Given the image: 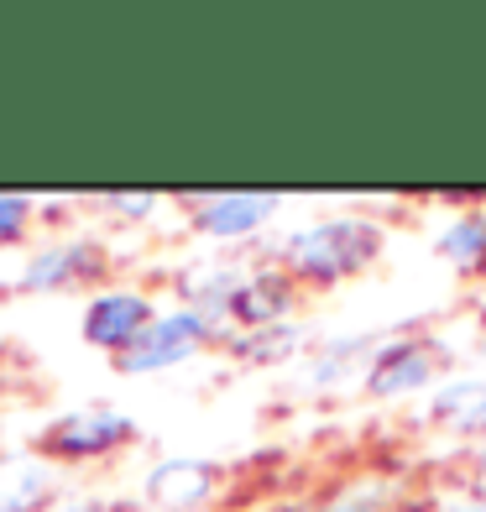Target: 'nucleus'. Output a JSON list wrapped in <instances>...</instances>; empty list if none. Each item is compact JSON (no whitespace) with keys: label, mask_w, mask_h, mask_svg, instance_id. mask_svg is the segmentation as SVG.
Returning a JSON list of instances; mask_svg holds the SVG:
<instances>
[{"label":"nucleus","mask_w":486,"mask_h":512,"mask_svg":"<svg viewBox=\"0 0 486 512\" xmlns=\"http://www.w3.org/2000/svg\"><path fill=\"white\" fill-rule=\"evenodd\" d=\"M152 298L136 293V288H110V293H95L84 309V340L95 345V351H110L121 356L131 351L136 340H142V330L152 324Z\"/></svg>","instance_id":"obj_4"},{"label":"nucleus","mask_w":486,"mask_h":512,"mask_svg":"<svg viewBox=\"0 0 486 512\" xmlns=\"http://www.w3.org/2000/svg\"><path fill=\"white\" fill-rule=\"evenodd\" d=\"M372 251H377V230L366 220H330V225L298 230L283 246V262L304 277H340V272L361 267Z\"/></svg>","instance_id":"obj_1"},{"label":"nucleus","mask_w":486,"mask_h":512,"mask_svg":"<svg viewBox=\"0 0 486 512\" xmlns=\"http://www.w3.org/2000/svg\"><path fill=\"white\" fill-rule=\"evenodd\" d=\"M58 465L48 455H0V512H53Z\"/></svg>","instance_id":"obj_6"},{"label":"nucleus","mask_w":486,"mask_h":512,"mask_svg":"<svg viewBox=\"0 0 486 512\" xmlns=\"http://www.w3.org/2000/svg\"><path fill=\"white\" fill-rule=\"evenodd\" d=\"M32 199L27 194H0V246H11L27 236V225H32Z\"/></svg>","instance_id":"obj_11"},{"label":"nucleus","mask_w":486,"mask_h":512,"mask_svg":"<svg viewBox=\"0 0 486 512\" xmlns=\"http://www.w3.org/2000/svg\"><path fill=\"white\" fill-rule=\"evenodd\" d=\"M215 335V324L204 319L199 309H173V314H157L147 330H142V340L131 345V351H121L115 356V366L121 371H131V377H142V371H168V366H178V361H189L204 340Z\"/></svg>","instance_id":"obj_3"},{"label":"nucleus","mask_w":486,"mask_h":512,"mask_svg":"<svg viewBox=\"0 0 486 512\" xmlns=\"http://www.w3.org/2000/svg\"><path fill=\"white\" fill-rule=\"evenodd\" d=\"M131 439H136L131 413L84 408V413H63L58 424L37 439V455H48V460H105L115 450H126Z\"/></svg>","instance_id":"obj_2"},{"label":"nucleus","mask_w":486,"mask_h":512,"mask_svg":"<svg viewBox=\"0 0 486 512\" xmlns=\"http://www.w3.org/2000/svg\"><path fill=\"white\" fill-rule=\"evenodd\" d=\"M445 251L455 256L460 267H481L486 262V215H466L450 236H445Z\"/></svg>","instance_id":"obj_10"},{"label":"nucleus","mask_w":486,"mask_h":512,"mask_svg":"<svg viewBox=\"0 0 486 512\" xmlns=\"http://www.w3.org/2000/svg\"><path fill=\"white\" fill-rule=\"evenodd\" d=\"M100 272H105L100 246L63 241V246H42L37 256H27V267H21L16 283L27 293H63V288H79L89 277H100Z\"/></svg>","instance_id":"obj_5"},{"label":"nucleus","mask_w":486,"mask_h":512,"mask_svg":"<svg viewBox=\"0 0 486 512\" xmlns=\"http://www.w3.org/2000/svg\"><path fill=\"white\" fill-rule=\"evenodd\" d=\"M215 465L210 460H162L157 471L147 476V497L162 507V512H194L210 502L215 492Z\"/></svg>","instance_id":"obj_7"},{"label":"nucleus","mask_w":486,"mask_h":512,"mask_svg":"<svg viewBox=\"0 0 486 512\" xmlns=\"http://www.w3.org/2000/svg\"><path fill=\"white\" fill-rule=\"evenodd\" d=\"M267 194H215V199H199V215L194 225L204 236H246V230H257L267 215H272Z\"/></svg>","instance_id":"obj_8"},{"label":"nucleus","mask_w":486,"mask_h":512,"mask_svg":"<svg viewBox=\"0 0 486 512\" xmlns=\"http://www.w3.org/2000/svg\"><path fill=\"white\" fill-rule=\"evenodd\" d=\"M53 512H121L115 502H100V497H89V502H53Z\"/></svg>","instance_id":"obj_12"},{"label":"nucleus","mask_w":486,"mask_h":512,"mask_svg":"<svg viewBox=\"0 0 486 512\" xmlns=\"http://www.w3.org/2000/svg\"><path fill=\"white\" fill-rule=\"evenodd\" d=\"M429 366H434V356L424 351V345H398L377 371H372V387L377 392H403V387H419V382H429Z\"/></svg>","instance_id":"obj_9"}]
</instances>
